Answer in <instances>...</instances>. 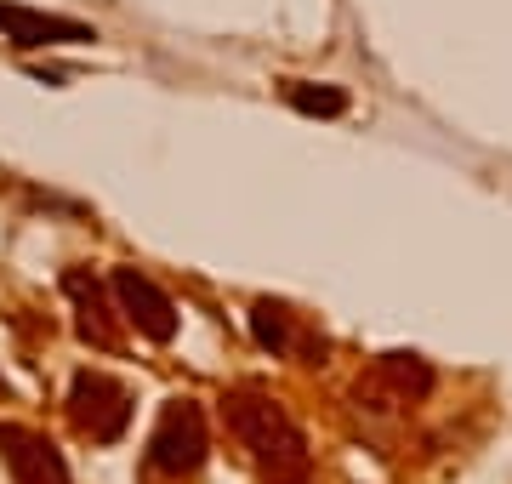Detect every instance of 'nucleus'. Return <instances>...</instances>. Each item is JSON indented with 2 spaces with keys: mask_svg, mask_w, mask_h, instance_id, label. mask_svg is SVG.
<instances>
[{
  "mask_svg": "<svg viewBox=\"0 0 512 484\" xmlns=\"http://www.w3.org/2000/svg\"><path fill=\"white\" fill-rule=\"evenodd\" d=\"M109 291H114V302H120L126 325H137L148 342H171V336H177V302L165 297L148 274H137V268H114Z\"/></svg>",
  "mask_w": 512,
  "mask_h": 484,
  "instance_id": "4",
  "label": "nucleus"
},
{
  "mask_svg": "<svg viewBox=\"0 0 512 484\" xmlns=\"http://www.w3.org/2000/svg\"><path fill=\"white\" fill-rule=\"evenodd\" d=\"M0 393H6V382H0Z\"/></svg>",
  "mask_w": 512,
  "mask_h": 484,
  "instance_id": "11",
  "label": "nucleus"
},
{
  "mask_svg": "<svg viewBox=\"0 0 512 484\" xmlns=\"http://www.w3.org/2000/svg\"><path fill=\"white\" fill-rule=\"evenodd\" d=\"M222 416H228V433L251 450V462L274 484L308 479V467H313L308 439H302V428L285 416V405H274L268 393L245 388V393H228V399H222Z\"/></svg>",
  "mask_w": 512,
  "mask_h": 484,
  "instance_id": "1",
  "label": "nucleus"
},
{
  "mask_svg": "<svg viewBox=\"0 0 512 484\" xmlns=\"http://www.w3.org/2000/svg\"><path fill=\"white\" fill-rule=\"evenodd\" d=\"M69 297H74V308H80V336L86 342H97V348H114L120 336H114V325H109V302H103V291H97L86 274H69Z\"/></svg>",
  "mask_w": 512,
  "mask_h": 484,
  "instance_id": "7",
  "label": "nucleus"
},
{
  "mask_svg": "<svg viewBox=\"0 0 512 484\" xmlns=\"http://www.w3.org/2000/svg\"><path fill=\"white\" fill-rule=\"evenodd\" d=\"M205 456H211V433H205V410L194 399H171L160 410V422L148 433V467L154 473H171V479H183V473H200Z\"/></svg>",
  "mask_w": 512,
  "mask_h": 484,
  "instance_id": "2",
  "label": "nucleus"
},
{
  "mask_svg": "<svg viewBox=\"0 0 512 484\" xmlns=\"http://www.w3.org/2000/svg\"><path fill=\"white\" fill-rule=\"evenodd\" d=\"M0 462L12 473V484H69V462L63 450L35 428H18V422H0Z\"/></svg>",
  "mask_w": 512,
  "mask_h": 484,
  "instance_id": "5",
  "label": "nucleus"
},
{
  "mask_svg": "<svg viewBox=\"0 0 512 484\" xmlns=\"http://www.w3.org/2000/svg\"><path fill=\"white\" fill-rule=\"evenodd\" d=\"M251 336H256V348H262V354L291 359V354H296L291 308H279V302H256V308H251Z\"/></svg>",
  "mask_w": 512,
  "mask_h": 484,
  "instance_id": "9",
  "label": "nucleus"
},
{
  "mask_svg": "<svg viewBox=\"0 0 512 484\" xmlns=\"http://www.w3.org/2000/svg\"><path fill=\"white\" fill-rule=\"evenodd\" d=\"M285 103L302 114H319V120L348 114V92L342 86H313V80H285Z\"/></svg>",
  "mask_w": 512,
  "mask_h": 484,
  "instance_id": "10",
  "label": "nucleus"
},
{
  "mask_svg": "<svg viewBox=\"0 0 512 484\" xmlns=\"http://www.w3.org/2000/svg\"><path fill=\"white\" fill-rule=\"evenodd\" d=\"M0 35L12 40L18 52H35V46H80V40H97V29L80 18H57V12H35V6H18V0H0Z\"/></svg>",
  "mask_w": 512,
  "mask_h": 484,
  "instance_id": "6",
  "label": "nucleus"
},
{
  "mask_svg": "<svg viewBox=\"0 0 512 484\" xmlns=\"http://www.w3.org/2000/svg\"><path fill=\"white\" fill-rule=\"evenodd\" d=\"M376 382H387L393 405H410V399H421V393L433 388V371L416 354H382L376 359Z\"/></svg>",
  "mask_w": 512,
  "mask_h": 484,
  "instance_id": "8",
  "label": "nucleus"
},
{
  "mask_svg": "<svg viewBox=\"0 0 512 484\" xmlns=\"http://www.w3.org/2000/svg\"><path fill=\"white\" fill-rule=\"evenodd\" d=\"M69 422L92 445H114L131 428V388L114 382L109 371H80L69 388Z\"/></svg>",
  "mask_w": 512,
  "mask_h": 484,
  "instance_id": "3",
  "label": "nucleus"
}]
</instances>
